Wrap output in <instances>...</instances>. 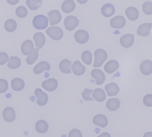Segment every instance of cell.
<instances>
[{
    "mask_svg": "<svg viewBox=\"0 0 152 137\" xmlns=\"http://www.w3.org/2000/svg\"><path fill=\"white\" fill-rule=\"evenodd\" d=\"M95 61L93 64V67L99 68L101 67L103 63L108 58V54L107 51L103 49H97L94 52Z\"/></svg>",
    "mask_w": 152,
    "mask_h": 137,
    "instance_id": "1",
    "label": "cell"
},
{
    "mask_svg": "<svg viewBox=\"0 0 152 137\" xmlns=\"http://www.w3.org/2000/svg\"><path fill=\"white\" fill-rule=\"evenodd\" d=\"M48 18L43 15H38L34 17L33 20V25L35 29H45L48 26Z\"/></svg>",
    "mask_w": 152,
    "mask_h": 137,
    "instance_id": "2",
    "label": "cell"
},
{
    "mask_svg": "<svg viewBox=\"0 0 152 137\" xmlns=\"http://www.w3.org/2000/svg\"><path fill=\"white\" fill-rule=\"evenodd\" d=\"M46 33L48 37L55 41H59L63 37V31L58 26H51L46 30Z\"/></svg>",
    "mask_w": 152,
    "mask_h": 137,
    "instance_id": "3",
    "label": "cell"
},
{
    "mask_svg": "<svg viewBox=\"0 0 152 137\" xmlns=\"http://www.w3.org/2000/svg\"><path fill=\"white\" fill-rule=\"evenodd\" d=\"M78 25L79 20L77 16L73 15L66 16L64 20V25H65L66 29L69 32L74 30L78 26Z\"/></svg>",
    "mask_w": 152,
    "mask_h": 137,
    "instance_id": "4",
    "label": "cell"
},
{
    "mask_svg": "<svg viewBox=\"0 0 152 137\" xmlns=\"http://www.w3.org/2000/svg\"><path fill=\"white\" fill-rule=\"evenodd\" d=\"M89 34L84 29H80L75 32L74 38L77 43L80 44H85L89 40Z\"/></svg>",
    "mask_w": 152,
    "mask_h": 137,
    "instance_id": "5",
    "label": "cell"
},
{
    "mask_svg": "<svg viewBox=\"0 0 152 137\" xmlns=\"http://www.w3.org/2000/svg\"><path fill=\"white\" fill-rule=\"evenodd\" d=\"M34 95L38 98V100L37 101V103L38 104V105L43 106L47 104L48 102V95L43 92L41 89L37 88L34 90Z\"/></svg>",
    "mask_w": 152,
    "mask_h": 137,
    "instance_id": "6",
    "label": "cell"
},
{
    "mask_svg": "<svg viewBox=\"0 0 152 137\" xmlns=\"http://www.w3.org/2000/svg\"><path fill=\"white\" fill-rule=\"evenodd\" d=\"M58 86V81L53 78H49L46 80H45L42 83V86L46 91L50 92H54L56 90Z\"/></svg>",
    "mask_w": 152,
    "mask_h": 137,
    "instance_id": "7",
    "label": "cell"
},
{
    "mask_svg": "<svg viewBox=\"0 0 152 137\" xmlns=\"http://www.w3.org/2000/svg\"><path fill=\"white\" fill-rule=\"evenodd\" d=\"M135 41V36L132 34H126L123 35L120 39V43L125 48H129L133 46Z\"/></svg>",
    "mask_w": 152,
    "mask_h": 137,
    "instance_id": "8",
    "label": "cell"
},
{
    "mask_svg": "<svg viewBox=\"0 0 152 137\" xmlns=\"http://www.w3.org/2000/svg\"><path fill=\"white\" fill-rule=\"evenodd\" d=\"M126 25V20L122 16H116L110 20V26L113 28L121 29Z\"/></svg>",
    "mask_w": 152,
    "mask_h": 137,
    "instance_id": "9",
    "label": "cell"
},
{
    "mask_svg": "<svg viewBox=\"0 0 152 137\" xmlns=\"http://www.w3.org/2000/svg\"><path fill=\"white\" fill-rule=\"evenodd\" d=\"M48 18L50 20V26L58 25L62 18V16L60 11L58 10H51L48 13Z\"/></svg>",
    "mask_w": 152,
    "mask_h": 137,
    "instance_id": "10",
    "label": "cell"
},
{
    "mask_svg": "<svg viewBox=\"0 0 152 137\" xmlns=\"http://www.w3.org/2000/svg\"><path fill=\"white\" fill-rule=\"evenodd\" d=\"M4 120L7 122H13L16 119V113L13 108L8 106L5 108L2 114Z\"/></svg>",
    "mask_w": 152,
    "mask_h": 137,
    "instance_id": "11",
    "label": "cell"
},
{
    "mask_svg": "<svg viewBox=\"0 0 152 137\" xmlns=\"http://www.w3.org/2000/svg\"><path fill=\"white\" fill-rule=\"evenodd\" d=\"M91 76L93 78L96 80V84L97 85H101L105 81V75L101 70L94 69L91 71Z\"/></svg>",
    "mask_w": 152,
    "mask_h": 137,
    "instance_id": "12",
    "label": "cell"
},
{
    "mask_svg": "<svg viewBox=\"0 0 152 137\" xmlns=\"http://www.w3.org/2000/svg\"><path fill=\"white\" fill-rule=\"evenodd\" d=\"M104 90L107 92L108 96H116L120 92V88L117 83L112 82L104 86Z\"/></svg>",
    "mask_w": 152,
    "mask_h": 137,
    "instance_id": "13",
    "label": "cell"
},
{
    "mask_svg": "<svg viewBox=\"0 0 152 137\" xmlns=\"http://www.w3.org/2000/svg\"><path fill=\"white\" fill-rule=\"evenodd\" d=\"M93 123L99 127L104 128L108 125V121L106 116L103 114H98L93 117Z\"/></svg>",
    "mask_w": 152,
    "mask_h": 137,
    "instance_id": "14",
    "label": "cell"
},
{
    "mask_svg": "<svg viewBox=\"0 0 152 137\" xmlns=\"http://www.w3.org/2000/svg\"><path fill=\"white\" fill-rule=\"evenodd\" d=\"M140 70L141 73L146 76L152 73V62L149 59H145L140 64Z\"/></svg>",
    "mask_w": 152,
    "mask_h": 137,
    "instance_id": "15",
    "label": "cell"
},
{
    "mask_svg": "<svg viewBox=\"0 0 152 137\" xmlns=\"http://www.w3.org/2000/svg\"><path fill=\"white\" fill-rule=\"evenodd\" d=\"M51 69L50 64L47 62L42 61L38 63L36 66L33 68V73L36 75L42 73L44 71H50Z\"/></svg>",
    "mask_w": 152,
    "mask_h": 137,
    "instance_id": "16",
    "label": "cell"
},
{
    "mask_svg": "<svg viewBox=\"0 0 152 137\" xmlns=\"http://www.w3.org/2000/svg\"><path fill=\"white\" fill-rule=\"evenodd\" d=\"M119 63L115 60V59H112V60L108 61L104 66V70L105 72L108 74H112L117 70L119 68Z\"/></svg>",
    "mask_w": 152,
    "mask_h": 137,
    "instance_id": "17",
    "label": "cell"
},
{
    "mask_svg": "<svg viewBox=\"0 0 152 137\" xmlns=\"http://www.w3.org/2000/svg\"><path fill=\"white\" fill-rule=\"evenodd\" d=\"M152 25L150 23H145L142 24L138 27L137 33L140 37H147L150 33Z\"/></svg>",
    "mask_w": 152,
    "mask_h": 137,
    "instance_id": "18",
    "label": "cell"
},
{
    "mask_svg": "<svg viewBox=\"0 0 152 137\" xmlns=\"http://www.w3.org/2000/svg\"><path fill=\"white\" fill-rule=\"evenodd\" d=\"M72 71L74 75L77 76L83 75L86 71V68L80 61H75L72 65Z\"/></svg>",
    "mask_w": 152,
    "mask_h": 137,
    "instance_id": "19",
    "label": "cell"
},
{
    "mask_svg": "<svg viewBox=\"0 0 152 137\" xmlns=\"http://www.w3.org/2000/svg\"><path fill=\"white\" fill-rule=\"evenodd\" d=\"M34 49V45L32 41L27 40L23 42L21 46V51L23 55L25 56H28Z\"/></svg>",
    "mask_w": 152,
    "mask_h": 137,
    "instance_id": "20",
    "label": "cell"
},
{
    "mask_svg": "<svg viewBox=\"0 0 152 137\" xmlns=\"http://www.w3.org/2000/svg\"><path fill=\"white\" fill-rule=\"evenodd\" d=\"M101 12L103 16L107 18H109L113 16L115 13V7L111 3H107L102 6Z\"/></svg>",
    "mask_w": 152,
    "mask_h": 137,
    "instance_id": "21",
    "label": "cell"
},
{
    "mask_svg": "<svg viewBox=\"0 0 152 137\" xmlns=\"http://www.w3.org/2000/svg\"><path fill=\"white\" fill-rule=\"evenodd\" d=\"M11 88H12L14 91L20 92L24 89L25 83V81H23L21 78H15L11 81Z\"/></svg>",
    "mask_w": 152,
    "mask_h": 137,
    "instance_id": "22",
    "label": "cell"
},
{
    "mask_svg": "<svg viewBox=\"0 0 152 137\" xmlns=\"http://www.w3.org/2000/svg\"><path fill=\"white\" fill-rule=\"evenodd\" d=\"M125 15L130 21H135L139 18L138 10L133 7H130L126 8Z\"/></svg>",
    "mask_w": 152,
    "mask_h": 137,
    "instance_id": "23",
    "label": "cell"
},
{
    "mask_svg": "<svg viewBox=\"0 0 152 137\" xmlns=\"http://www.w3.org/2000/svg\"><path fill=\"white\" fill-rule=\"evenodd\" d=\"M107 108L111 111H115L118 110L120 107V102L118 98H110L108 100L106 103Z\"/></svg>",
    "mask_w": 152,
    "mask_h": 137,
    "instance_id": "24",
    "label": "cell"
},
{
    "mask_svg": "<svg viewBox=\"0 0 152 137\" xmlns=\"http://www.w3.org/2000/svg\"><path fill=\"white\" fill-rule=\"evenodd\" d=\"M76 8V4L73 0H66L61 4V10L65 13L73 12Z\"/></svg>",
    "mask_w": 152,
    "mask_h": 137,
    "instance_id": "25",
    "label": "cell"
},
{
    "mask_svg": "<svg viewBox=\"0 0 152 137\" xmlns=\"http://www.w3.org/2000/svg\"><path fill=\"white\" fill-rule=\"evenodd\" d=\"M33 40L34 41L35 46L38 49H41L45 44L46 38L42 33H36L33 36Z\"/></svg>",
    "mask_w": 152,
    "mask_h": 137,
    "instance_id": "26",
    "label": "cell"
},
{
    "mask_svg": "<svg viewBox=\"0 0 152 137\" xmlns=\"http://www.w3.org/2000/svg\"><path fill=\"white\" fill-rule=\"evenodd\" d=\"M72 66L71 61L67 59H64L61 60L59 63V69L62 73L65 74L71 73L72 70L70 69Z\"/></svg>",
    "mask_w": 152,
    "mask_h": 137,
    "instance_id": "27",
    "label": "cell"
},
{
    "mask_svg": "<svg viewBox=\"0 0 152 137\" xmlns=\"http://www.w3.org/2000/svg\"><path fill=\"white\" fill-rule=\"evenodd\" d=\"M92 97L98 102H103L107 98L106 93L101 88H96L94 91H93Z\"/></svg>",
    "mask_w": 152,
    "mask_h": 137,
    "instance_id": "28",
    "label": "cell"
},
{
    "mask_svg": "<svg viewBox=\"0 0 152 137\" xmlns=\"http://www.w3.org/2000/svg\"><path fill=\"white\" fill-rule=\"evenodd\" d=\"M48 124L45 120H41L38 121L36 123V125H35V129H36V131L41 134H43L45 133L48 130Z\"/></svg>",
    "mask_w": 152,
    "mask_h": 137,
    "instance_id": "29",
    "label": "cell"
},
{
    "mask_svg": "<svg viewBox=\"0 0 152 137\" xmlns=\"http://www.w3.org/2000/svg\"><path fill=\"white\" fill-rule=\"evenodd\" d=\"M21 64V61L18 56H11L8 62L7 66L9 68L15 70L18 68Z\"/></svg>",
    "mask_w": 152,
    "mask_h": 137,
    "instance_id": "30",
    "label": "cell"
},
{
    "mask_svg": "<svg viewBox=\"0 0 152 137\" xmlns=\"http://www.w3.org/2000/svg\"><path fill=\"white\" fill-rule=\"evenodd\" d=\"M4 27L6 31L9 33H12L16 29L17 23L15 20L13 19H9L5 21Z\"/></svg>",
    "mask_w": 152,
    "mask_h": 137,
    "instance_id": "31",
    "label": "cell"
},
{
    "mask_svg": "<svg viewBox=\"0 0 152 137\" xmlns=\"http://www.w3.org/2000/svg\"><path fill=\"white\" fill-rule=\"evenodd\" d=\"M26 3L29 9L31 11H35L41 7L43 1L42 0H26Z\"/></svg>",
    "mask_w": 152,
    "mask_h": 137,
    "instance_id": "32",
    "label": "cell"
},
{
    "mask_svg": "<svg viewBox=\"0 0 152 137\" xmlns=\"http://www.w3.org/2000/svg\"><path fill=\"white\" fill-rule=\"evenodd\" d=\"M39 55V49L38 48H34L32 52L30 53L29 56L26 58V63L29 65L33 64L37 60Z\"/></svg>",
    "mask_w": 152,
    "mask_h": 137,
    "instance_id": "33",
    "label": "cell"
},
{
    "mask_svg": "<svg viewBox=\"0 0 152 137\" xmlns=\"http://www.w3.org/2000/svg\"><path fill=\"white\" fill-rule=\"evenodd\" d=\"M82 61L86 64L90 65L92 62V54L90 51H84L81 56Z\"/></svg>",
    "mask_w": 152,
    "mask_h": 137,
    "instance_id": "34",
    "label": "cell"
},
{
    "mask_svg": "<svg viewBox=\"0 0 152 137\" xmlns=\"http://www.w3.org/2000/svg\"><path fill=\"white\" fill-rule=\"evenodd\" d=\"M16 15L20 18H24L28 15V10L24 6H20L16 9Z\"/></svg>",
    "mask_w": 152,
    "mask_h": 137,
    "instance_id": "35",
    "label": "cell"
},
{
    "mask_svg": "<svg viewBox=\"0 0 152 137\" xmlns=\"http://www.w3.org/2000/svg\"><path fill=\"white\" fill-rule=\"evenodd\" d=\"M143 12L147 15L152 14V3L150 1H146L142 5Z\"/></svg>",
    "mask_w": 152,
    "mask_h": 137,
    "instance_id": "36",
    "label": "cell"
},
{
    "mask_svg": "<svg viewBox=\"0 0 152 137\" xmlns=\"http://www.w3.org/2000/svg\"><path fill=\"white\" fill-rule=\"evenodd\" d=\"M93 90H90V89L88 88H85L84 91L81 93V95H82V98L85 101H93V98L91 97V94L93 93Z\"/></svg>",
    "mask_w": 152,
    "mask_h": 137,
    "instance_id": "37",
    "label": "cell"
},
{
    "mask_svg": "<svg viewBox=\"0 0 152 137\" xmlns=\"http://www.w3.org/2000/svg\"><path fill=\"white\" fill-rule=\"evenodd\" d=\"M8 90V83L4 79H0V93H4Z\"/></svg>",
    "mask_w": 152,
    "mask_h": 137,
    "instance_id": "38",
    "label": "cell"
},
{
    "mask_svg": "<svg viewBox=\"0 0 152 137\" xmlns=\"http://www.w3.org/2000/svg\"><path fill=\"white\" fill-rule=\"evenodd\" d=\"M143 104L148 107H151L152 106V95L151 94H148L143 97Z\"/></svg>",
    "mask_w": 152,
    "mask_h": 137,
    "instance_id": "39",
    "label": "cell"
},
{
    "mask_svg": "<svg viewBox=\"0 0 152 137\" xmlns=\"http://www.w3.org/2000/svg\"><path fill=\"white\" fill-rule=\"evenodd\" d=\"M9 56L4 52L0 53V65H4L9 61Z\"/></svg>",
    "mask_w": 152,
    "mask_h": 137,
    "instance_id": "40",
    "label": "cell"
},
{
    "mask_svg": "<svg viewBox=\"0 0 152 137\" xmlns=\"http://www.w3.org/2000/svg\"><path fill=\"white\" fill-rule=\"evenodd\" d=\"M68 136L69 137H82L83 135L78 129L75 128L70 131L68 134Z\"/></svg>",
    "mask_w": 152,
    "mask_h": 137,
    "instance_id": "41",
    "label": "cell"
},
{
    "mask_svg": "<svg viewBox=\"0 0 152 137\" xmlns=\"http://www.w3.org/2000/svg\"><path fill=\"white\" fill-rule=\"evenodd\" d=\"M7 1L10 5H16L19 3L20 0H7Z\"/></svg>",
    "mask_w": 152,
    "mask_h": 137,
    "instance_id": "42",
    "label": "cell"
},
{
    "mask_svg": "<svg viewBox=\"0 0 152 137\" xmlns=\"http://www.w3.org/2000/svg\"><path fill=\"white\" fill-rule=\"evenodd\" d=\"M77 1H78V3H80L81 4H84L86 3L88 0H77Z\"/></svg>",
    "mask_w": 152,
    "mask_h": 137,
    "instance_id": "43",
    "label": "cell"
}]
</instances>
